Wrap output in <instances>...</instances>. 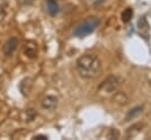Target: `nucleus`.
Here are the masks:
<instances>
[{"label": "nucleus", "instance_id": "obj_1", "mask_svg": "<svg viewBox=\"0 0 151 140\" xmlns=\"http://www.w3.org/2000/svg\"><path fill=\"white\" fill-rule=\"evenodd\" d=\"M101 68V62L99 58L94 54H84L77 60L78 74L84 79L96 78Z\"/></svg>", "mask_w": 151, "mask_h": 140}, {"label": "nucleus", "instance_id": "obj_2", "mask_svg": "<svg viewBox=\"0 0 151 140\" xmlns=\"http://www.w3.org/2000/svg\"><path fill=\"white\" fill-rule=\"evenodd\" d=\"M99 25H100V20L97 16H90L84 22L79 24L74 28L73 35L77 36V38H84V36L91 34L93 31H96Z\"/></svg>", "mask_w": 151, "mask_h": 140}, {"label": "nucleus", "instance_id": "obj_3", "mask_svg": "<svg viewBox=\"0 0 151 140\" xmlns=\"http://www.w3.org/2000/svg\"><path fill=\"white\" fill-rule=\"evenodd\" d=\"M122 81H123L122 78H119L117 75H110L99 85V92L105 93V94L114 93L120 87Z\"/></svg>", "mask_w": 151, "mask_h": 140}, {"label": "nucleus", "instance_id": "obj_4", "mask_svg": "<svg viewBox=\"0 0 151 140\" xmlns=\"http://www.w3.org/2000/svg\"><path fill=\"white\" fill-rule=\"evenodd\" d=\"M18 39L17 38H9L6 42H5V45H4V53H5V55H7V56H9V55H12L13 53H14V51L17 49V46H18Z\"/></svg>", "mask_w": 151, "mask_h": 140}, {"label": "nucleus", "instance_id": "obj_5", "mask_svg": "<svg viewBox=\"0 0 151 140\" xmlns=\"http://www.w3.org/2000/svg\"><path fill=\"white\" fill-rule=\"evenodd\" d=\"M41 106H42V108H45L47 111H53L58 106V99L55 96H53V95H47V96H45L42 99Z\"/></svg>", "mask_w": 151, "mask_h": 140}, {"label": "nucleus", "instance_id": "obj_6", "mask_svg": "<svg viewBox=\"0 0 151 140\" xmlns=\"http://www.w3.org/2000/svg\"><path fill=\"white\" fill-rule=\"evenodd\" d=\"M25 54L28 56V58H35L37 56V53H38V47H37V44L33 42V41H29L25 45V49H24Z\"/></svg>", "mask_w": 151, "mask_h": 140}, {"label": "nucleus", "instance_id": "obj_7", "mask_svg": "<svg viewBox=\"0 0 151 140\" xmlns=\"http://www.w3.org/2000/svg\"><path fill=\"white\" fill-rule=\"evenodd\" d=\"M138 31L144 38H146L149 34V25H147V21L144 16L138 20Z\"/></svg>", "mask_w": 151, "mask_h": 140}, {"label": "nucleus", "instance_id": "obj_8", "mask_svg": "<svg viewBox=\"0 0 151 140\" xmlns=\"http://www.w3.org/2000/svg\"><path fill=\"white\" fill-rule=\"evenodd\" d=\"M143 109H144L143 106H136V107H133L131 111L127 112V114H126V116H125V121H130V120L137 118L139 114H142Z\"/></svg>", "mask_w": 151, "mask_h": 140}, {"label": "nucleus", "instance_id": "obj_9", "mask_svg": "<svg viewBox=\"0 0 151 140\" xmlns=\"http://www.w3.org/2000/svg\"><path fill=\"white\" fill-rule=\"evenodd\" d=\"M142 128H143V124H134V125H132L126 131V138H133V136H136L137 134L140 133Z\"/></svg>", "mask_w": 151, "mask_h": 140}, {"label": "nucleus", "instance_id": "obj_10", "mask_svg": "<svg viewBox=\"0 0 151 140\" xmlns=\"http://www.w3.org/2000/svg\"><path fill=\"white\" fill-rule=\"evenodd\" d=\"M59 5L55 0H47V11L51 15H57L59 13Z\"/></svg>", "mask_w": 151, "mask_h": 140}, {"label": "nucleus", "instance_id": "obj_11", "mask_svg": "<svg viewBox=\"0 0 151 140\" xmlns=\"http://www.w3.org/2000/svg\"><path fill=\"white\" fill-rule=\"evenodd\" d=\"M113 100L116 102H118L119 105H126L127 104V96L124 92H117L113 95Z\"/></svg>", "mask_w": 151, "mask_h": 140}, {"label": "nucleus", "instance_id": "obj_12", "mask_svg": "<svg viewBox=\"0 0 151 140\" xmlns=\"http://www.w3.org/2000/svg\"><path fill=\"white\" fill-rule=\"evenodd\" d=\"M132 14H133L132 8H130V7L129 8H125L123 11V13H122V20L124 22H129L131 20V18H132Z\"/></svg>", "mask_w": 151, "mask_h": 140}, {"label": "nucleus", "instance_id": "obj_13", "mask_svg": "<svg viewBox=\"0 0 151 140\" xmlns=\"http://www.w3.org/2000/svg\"><path fill=\"white\" fill-rule=\"evenodd\" d=\"M109 138H112V139H117L118 138V132L116 129H111L110 134H109Z\"/></svg>", "mask_w": 151, "mask_h": 140}, {"label": "nucleus", "instance_id": "obj_14", "mask_svg": "<svg viewBox=\"0 0 151 140\" xmlns=\"http://www.w3.org/2000/svg\"><path fill=\"white\" fill-rule=\"evenodd\" d=\"M20 5H31L34 0H18Z\"/></svg>", "mask_w": 151, "mask_h": 140}, {"label": "nucleus", "instance_id": "obj_15", "mask_svg": "<svg viewBox=\"0 0 151 140\" xmlns=\"http://www.w3.org/2000/svg\"><path fill=\"white\" fill-rule=\"evenodd\" d=\"M34 139H47V136L46 135H35Z\"/></svg>", "mask_w": 151, "mask_h": 140}, {"label": "nucleus", "instance_id": "obj_16", "mask_svg": "<svg viewBox=\"0 0 151 140\" xmlns=\"http://www.w3.org/2000/svg\"><path fill=\"white\" fill-rule=\"evenodd\" d=\"M150 86H151V81H150Z\"/></svg>", "mask_w": 151, "mask_h": 140}]
</instances>
